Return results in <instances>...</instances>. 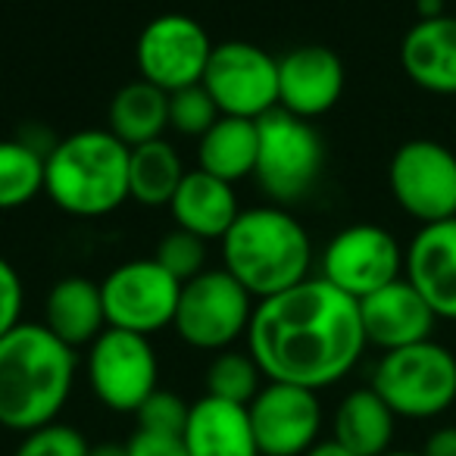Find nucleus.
Returning <instances> with one entry per match:
<instances>
[{
    "label": "nucleus",
    "instance_id": "f257e3e1",
    "mask_svg": "<svg viewBox=\"0 0 456 456\" xmlns=\"http://www.w3.org/2000/svg\"><path fill=\"white\" fill-rule=\"evenodd\" d=\"M366 347L360 300L319 275L256 300L248 329V350L266 381L310 391L347 379Z\"/></svg>",
    "mask_w": 456,
    "mask_h": 456
},
{
    "label": "nucleus",
    "instance_id": "f03ea898",
    "mask_svg": "<svg viewBox=\"0 0 456 456\" xmlns=\"http://www.w3.org/2000/svg\"><path fill=\"white\" fill-rule=\"evenodd\" d=\"M78 356L45 322L22 319L0 338V428L26 435L60 419L72 397Z\"/></svg>",
    "mask_w": 456,
    "mask_h": 456
},
{
    "label": "nucleus",
    "instance_id": "7ed1b4c3",
    "mask_svg": "<svg viewBox=\"0 0 456 456\" xmlns=\"http://www.w3.org/2000/svg\"><path fill=\"white\" fill-rule=\"evenodd\" d=\"M222 269L235 275L254 300L275 297L310 279V232L288 207H248L222 238Z\"/></svg>",
    "mask_w": 456,
    "mask_h": 456
},
{
    "label": "nucleus",
    "instance_id": "20e7f679",
    "mask_svg": "<svg viewBox=\"0 0 456 456\" xmlns=\"http://www.w3.org/2000/svg\"><path fill=\"white\" fill-rule=\"evenodd\" d=\"M126 147L110 128H82L57 144L45 159V194L57 209L76 219H101L122 207L128 197Z\"/></svg>",
    "mask_w": 456,
    "mask_h": 456
},
{
    "label": "nucleus",
    "instance_id": "39448f33",
    "mask_svg": "<svg viewBox=\"0 0 456 456\" xmlns=\"http://www.w3.org/2000/svg\"><path fill=\"white\" fill-rule=\"evenodd\" d=\"M372 387L397 419H437L456 403V356L435 338L387 350L372 369Z\"/></svg>",
    "mask_w": 456,
    "mask_h": 456
},
{
    "label": "nucleus",
    "instance_id": "423d86ee",
    "mask_svg": "<svg viewBox=\"0 0 456 456\" xmlns=\"http://www.w3.org/2000/svg\"><path fill=\"white\" fill-rule=\"evenodd\" d=\"M260 147H256L254 178L263 194L279 207L297 203L316 188L325 169V141L310 119H300L285 110H273L263 119Z\"/></svg>",
    "mask_w": 456,
    "mask_h": 456
},
{
    "label": "nucleus",
    "instance_id": "0eeeda50",
    "mask_svg": "<svg viewBox=\"0 0 456 456\" xmlns=\"http://www.w3.org/2000/svg\"><path fill=\"white\" fill-rule=\"evenodd\" d=\"M256 300L225 269H203L182 285L172 329L188 347L219 354L248 338Z\"/></svg>",
    "mask_w": 456,
    "mask_h": 456
},
{
    "label": "nucleus",
    "instance_id": "6e6552de",
    "mask_svg": "<svg viewBox=\"0 0 456 456\" xmlns=\"http://www.w3.org/2000/svg\"><path fill=\"white\" fill-rule=\"evenodd\" d=\"M88 387L110 412H138L159 387V360L151 338L107 329L85 354Z\"/></svg>",
    "mask_w": 456,
    "mask_h": 456
},
{
    "label": "nucleus",
    "instance_id": "1a4fd4ad",
    "mask_svg": "<svg viewBox=\"0 0 456 456\" xmlns=\"http://www.w3.org/2000/svg\"><path fill=\"white\" fill-rule=\"evenodd\" d=\"M200 85L222 116L263 119L279 110V60L250 41L213 45Z\"/></svg>",
    "mask_w": 456,
    "mask_h": 456
},
{
    "label": "nucleus",
    "instance_id": "9d476101",
    "mask_svg": "<svg viewBox=\"0 0 456 456\" xmlns=\"http://www.w3.org/2000/svg\"><path fill=\"white\" fill-rule=\"evenodd\" d=\"M387 188L406 216L422 225L456 219V153L431 138H412L394 151Z\"/></svg>",
    "mask_w": 456,
    "mask_h": 456
},
{
    "label": "nucleus",
    "instance_id": "9b49d317",
    "mask_svg": "<svg viewBox=\"0 0 456 456\" xmlns=\"http://www.w3.org/2000/svg\"><path fill=\"white\" fill-rule=\"evenodd\" d=\"M107 329L157 335L169 329L182 297V281L169 275L157 260H128L110 269L101 281Z\"/></svg>",
    "mask_w": 456,
    "mask_h": 456
},
{
    "label": "nucleus",
    "instance_id": "f8f14e48",
    "mask_svg": "<svg viewBox=\"0 0 456 456\" xmlns=\"http://www.w3.org/2000/svg\"><path fill=\"white\" fill-rule=\"evenodd\" d=\"M319 279L335 285L354 300L369 297L379 288L403 279V248L397 238L372 222L341 228L322 250Z\"/></svg>",
    "mask_w": 456,
    "mask_h": 456
},
{
    "label": "nucleus",
    "instance_id": "ddd939ff",
    "mask_svg": "<svg viewBox=\"0 0 456 456\" xmlns=\"http://www.w3.org/2000/svg\"><path fill=\"white\" fill-rule=\"evenodd\" d=\"M209 53L213 41L194 16L166 13L141 28L134 45V66L144 82L172 94L203 82Z\"/></svg>",
    "mask_w": 456,
    "mask_h": 456
},
{
    "label": "nucleus",
    "instance_id": "4468645a",
    "mask_svg": "<svg viewBox=\"0 0 456 456\" xmlns=\"http://www.w3.org/2000/svg\"><path fill=\"white\" fill-rule=\"evenodd\" d=\"M260 456H304L322 441L319 391L266 381L248 406Z\"/></svg>",
    "mask_w": 456,
    "mask_h": 456
},
{
    "label": "nucleus",
    "instance_id": "2eb2a0df",
    "mask_svg": "<svg viewBox=\"0 0 456 456\" xmlns=\"http://www.w3.org/2000/svg\"><path fill=\"white\" fill-rule=\"evenodd\" d=\"M344 82L347 72L331 47H294L279 60V110L313 122L341 101Z\"/></svg>",
    "mask_w": 456,
    "mask_h": 456
},
{
    "label": "nucleus",
    "instance_id": "dca6fc26",
    "mask_svg": "<svg viewBox=\"0 0 456 456\" xmlns=\"http://www.w3.org/2000/svg\"><path fill=\"white\" fill-rule=\"evenodd\" d=\"M403 279L437 319L456 322V219L419 228L403 250Z\"/></svg>",
    "mask_w": 456,
    "mask_h": 456
},
{
    "label": "nucleus",
    "instance_id": "f3484780",
    "mask_svg": "<svg viewBox=\"0 0 456 456\" xmlns=\"http://www.w3.org/2000/svg\"><path fill=\"white\" fill-rule=\"evenodd\" d=\"M360 319L362 331H366V344L379 347L381 354L431 341V331L437 325L431 306L406 279H397L372 291L369 297H362Z\"/></svg>",
    "mask_w": 456,
    "mask_h": 456
},
{
    "label": "nucleus",
    "instance_id": "a211bd4d",
    "mask_svg": "<svg viewBox=\"0 0 456 456\" xmlns=\"http://www.w3.org/2000/svg\"><path fill=\"white\" fill-rule=\"evenodd\" d=\"M400 66L416 88L437 97L456 94V16L416 20L400 41Z\"/></svg>",
    "mask_w": 456,
    "mask_h": 456
},
{
    "label": "nucleus",
    "instance_id": "6ab92c4d",
    "mask_svg": "<svg viewBox=\"0 0 456 456\" xmlns=\"http://www.w3.org/2000/svg\"><path fill=\"white\" fill-rule=\"evenodd\" d=\"M182 444L188 456H260L248 406L209 394L191 403Z\"/></svg>",
    "mask_w": 456,
    "mask_h": 456
},
{
    "label": "nucleus",
    "instance_id": "aec40b11",
    "mask_svg": "<svg viewBox=\"0 0 456 456\" xmlns=\"http://www.w3.org/2000/svg\"><path fill=\"white\" fill-rule=\"evenodd\" d=\"M169 213L175 219V228H184L203 241H222L241 207H238L232 182H222L203 169H191L184 172L182 184L172 197Z\"/></svg>",
    "mask_w": 456,
    "mask_h": 456
},
{
    "label": "nucleus",
    "instance_id": "412c9836",
    "mask_svg": "<svg viewBox=\"0 0 456 456\" xmlns=\"http://www.w3.org/2000/svg\"><path fill=\"white\" fill-rule=\"evenodd\" d=\"M41 322L66 347H91L107 331L101 285L91 281L88 275H66V279L53 281V288L45 297V319Z\"/></svg>",
    "mask_w": 456,
    "mask_h": 456
},
{
    "label": "nucleus",
    "instance_id": "4be33fe9",
    "mask_svg": "<svg viewBox=\"0 0 456 456\" xmlns=\"http://www.w3.org/2000/svg\"><path fill=\"white\" fill-rule=\"evenodd\" d=\"M394 431H397V416L372 387H356L344 394L331 416V441H338L354 456L387 453L394 444Z\"/></svg>",
    "mask_w": 456,
    "mask_h": 456
},
{
    "label": "nucleus",
    "instance_id": "5701e85b",
    "mask_svg": "<svg viewBox=\"0 0 456 456\" xmlns=\"http://www.w3.org/2000/svg\"><path fill=\"white\" fill-rule=\"evenodd\" d=\"M256 147H260L256 119L219 116V122L203 138H197V169L235 184L254 175Z\"/></svg>",
    "mask_w": 456,
    "mask_h": 456
},
{
    "label": "nucleus",
    "instance_id": "b1692460",
    "mask_svg": "<svg viewBox=\"0 0 456 456\" xmlns=\"http://www.w3.org/2000/svg\"><path fill=\"white\" fill-rule=\"evenodd\" d=\"M107 128L126 147L163 138V132L169 128V94L144 78L122 85L110 101Z\"/></svg>",
    "mask_w": 456,
    "mask_h": 456
},
{
    "label": "nucleus",
    "instance_id": "393cba45",
    "mask_svg": "<svg viewBox=\"0 0 456 456\" xmlns=\"http://www.w3.org/2000/svg\"><path fill=\"white\" fill-rule=\"evenodd\" d=\"M178 151L166 138L132 147L128 157V197L141 207H169L184 178Z\"/></svg>",
    "mask_w": 456,
    "mask_h": 456
},
{
    "label": "nucleus",
    "instance_id": "a878e982",
    "mask_svg": "<svg viewBox=\"0 0 456 456\" xmlns=\"http://www.w3.org/2000/svg\"><path fill=\"white\" fill-rule=\"evenodd\" d=\"M45 159L47 153L26 138L0 141V213L45 194Z\"/></svg>",
    "mask_w": 456,
    "mask_h": 456
},
{
    "label": "nucleus",
    "instance_id": "bb28decb",
    "mask_svg": "<svg viewBox=\"0 0 456 456\" xmlns=\"http://www.w3.org/2000/svg\"><path fill=\"white\" fill-rule=\"evenodd\" d=\"M266 385V375L256 366L250 350H219L207 366V394L228 403L250 406V400Z\"/></svg>",
    "mask_w": 456,
    "mask_h": 456
},
{
    "label": "nucleus",
    "instance_id": "cd10ccee",
    "mask_svg": "<svg viewBox=\"0 0 456 456\" xmlns=\"http://www.w3.org/2000/svg\"><path fill=\"white\" fill-rule=\"evenodd\" d=\"M219 107L203 85H191L169 94V128L184 138H203L219 122Z\"/></svg>",
    "mask_w": 456,
    "mask_h": 456
},
{
    "label": "nucleus",
    "instance_id": "c85d7f7f",
    "mask_svg": "<svg viewBox=\"0 0 456 456\" xmlns=\"http://www.w3.org/2000/svg\"><path fill=\"white\" fill-rule=\"evenodd\" d=\"M153 260L184 285V281H191L207 269V241L184 232V228H172L169 235L159 238Z\"/></svg>",
    "mask_w": 456,
    "mask_h": 456
},
{
    "label": "nucleus",
    "instance_id": "c756f323",
    "mask_svg": "<svg viewBox=\"0 0 456 456\" xmlns=\"http://www.w3.org/2000/svg\"><path fill=\"white\" fill-rule=\"evenodd\" d=\"M91 444L82 435V428L66 422L41 425L35 431H26L16 444L13 456H88Z\"/></svg>",
    "mask_w": 456,
    "mask_h": 456
},
{
    "label": "nucleus",
    "instance_id": "7c9ffc66",
    "mask_svg": "<svg viewBox=\"0 0 456 456\" xmlns=\"http://www.w3.org/2000/svg\"><path fill=\"white\" fill-rule=\"evenodd\" d=\"M188 412L191 403H184L175 391H157L138 406L134 412V422H138L141 431H153V435H175L182 437L184 425H188Z\"/></svg>",
    "mask_w": 456,
    "mask_h": 456
},
{
    "label": "nucleus",
    "instance_id": "2f4dec72",
    "mask_svg": "<svg viewBox=\"0 0 456 456\" xmlns=\"http://www.w3.org/2000/svg\"><path fill=\"white\" fill-rule=\"evenodd\" d=\"M22 304H26L22 275L7 256H0V338L22 322Z\"/></svg>",
    "mask_w": 456,
    "mask_h": 456
},
{
    "label": "nucleus",
    "instance_id": "473e14b6",
    "mask_svg": "<svg viewBox=\"0 0 456 456\" xmlns=\"http://www.w3.org/2000/svg\"><path fill=\"white\" fill-rule=\"evenodd\" d=\"M128 456H188L182 437L175 435H153V431L134 428V435L126 441Z\"/></svg>",
    "mask_w": 456,
    "mask_h": 456
},
{
    "label": "nucleus",
    "instance_id": "72a5a7b5",
    "mask_svg": "<svg viewBox=\"0 0 456 456\" xmlns=\"http://www.w3.org/2000/svg\"><path fill=\"white\" fill-rule=\"evenodd\" d=\"M422 456H456V425H441L425 437Z\"/></svg>",
    "mask_w": 456,
    "mask_h": 456
},
{
    "label": "nucleus",
    "instance_id": "f704fd0d",
    "mask_svg": "<svg viewBox=\"0 0 456 456\" xmlns=\"http://www.w3.org/2000/svg\"><path fill=\"white\" fill-rule=\"evenodd\" d=\"M304 456H354V453H350V450H344L341 444L329 437V441H319L316 447H310Z\"/></svg>",
    "mask_w": 456,
    "mask_h": 456
},
{
    "label": "nucleus",
    "instance_id": "c9c22d12",
    "mask_svg": "<svg viewBox=\"0 0 456 456\" xmlns=\"http://www.w3.org/2000/svg\"><path fill=\"white\" fill-rule=\"evenodd\" d=\"M88 456H128V450H126V444L103 441V444H91V453Z\"/></svg>",
    "mask_w": 456,
    "mask_h": 456
},
{
    "label": "nucleus",
    "instance_id": "e433bc0d",
    "mask_svg": "<svg viewBox=\"0 0 456 456\" xmlns=\"http://www.w3.org/2000/svg\"><path fill=\"white\" fill-rule=\"evenodd\" d=\"M381 456H422V453H412V450H387Z\"/></svg>",
    "mask_w": 456,
    "mask_h": 456
}]
</instances>
